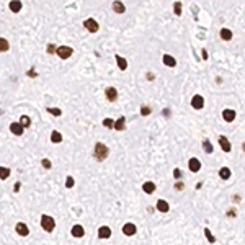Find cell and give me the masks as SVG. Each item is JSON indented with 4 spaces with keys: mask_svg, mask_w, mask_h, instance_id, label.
<instances>
[{
    "mask_svg": "<svg viewBox=\"0 0 245 245\" xmlns=\"http://www.w3.org/2000/svg\"><path fill=\"white\" fill-rule=\"evenodd\" d=\"M203 147H204V152H206V154L213 152V144H211L209 139H204V141H203Z\"/></svg>",
    "mask_w": 245,
    "mask_h": 245,
    "instance_id": "cell-27",
    "label": "cell"
},
{
    "mask_svg": "<svg viewBox=\"0 0 245 245\" xmlns=\"http://www.w3.org/2000/svg\"><path fill=\"white\" fill-rule=\"evenodd\" d=\"M70 234L74 237H83V234H85V230H83V227L80 226V224H75L72 227V230H70Z\"/></svg>",
    "mask_w": 245,
    "mask_h": 245,
    "instance_id": "cell-12",
    "label": "cell"
},
{
    "mask_svg": "<svg viewBox=\"0 0 245 245\" xmlns=\"http://www.w3.org/2000/svg\"><path fill=\"white\" fill-rule=\"evenodd\" d=\"M51 141H53L54 144H59V142H62L61 133H57V131H53V133H51Z\"/></svg>",
    "mask_w": 245,
    "mask_h": 245,
    "instance_id": "cell-23",
    "label": "cell"
},
{
    "mask_svg": "<svg viewBox=\"0 0 245 245\" xmlns=\"http://www.w3.org/2000/svg\"><path fill=\"white\" fill-rule=\"evenodd\" d=\"M28 75H30V77H36V72H35V69L28 70Z\"/></svg>",
    "mask_w": 245,
    "mask_h": 245,
    "instance_id": "cell-39",
    "label": "cell"
},
{
    "mask_svg": "<svg viewBox=\"0 0 245 245\" xmlns=\"http://www.w3.org/2000/svg\"><path fill=\"white\" fill-rule=\"evenodd\" d=\"M173 176H175V178H181V170L180 168H175L173 170Z\"/></svg>",
    "mask_w": 245,
    "mask_h": 245,
    "instance_id": "cell-36",
    "label": "cell"
},
{
    "mask_svg": "<svg viewBox=\"0 0 245 245\" xmlns=\"http://www.w3.org/2000/svg\"><path fill=\"white\" fill-rule=\"evenodd\" d=\"M183 186H185V185L181 183V181H178V183L175 185V188H176V190H178V191H181V190H183Z\"/></svg>",
    "mask_w": 245,
    "mask_h": 245,
    "instance_id": "cell-38",
    "label": "cell"
},
{
    "mask_svg": "<svg viewBox=\"0 0 245 245\" xmlns=\"http://www.w3.org/2000/svg\"><path fill=\"white\" fill-rule=\"evenodd\" d=\"M10 10H12V12H20L21 10V2L20 0H12V2H10Z\"/></svg>",
    "mask_w": 245,
    "mask_h": 245,
    "instance_id": "cell-21",
    "label": "cell"
},
{
    "mask_svg": "<svg viewBox=\"0 0 245 245\" xmlns=\"http://www.w3.org/2000/svg\"><path fill=\"white\" fill-rule=\"evenodd\" d=\"M191 106L195 108V110H201V108L204 106V98L201 95H195L191 100Z\"/></svg>",
    "mask_w": 245,
    "mask_h": 245,
    "instance_id": "cell-5",
    "label": "cell"
},
{
    "mask_svg": "<svg viewBox=\"0 0 245 245\" xmlns=\"http://www.w3.org/2000/svg\"><path fill=\"white\" fill-rule=\"evenodd\" d=\"M124 123H126V118H124V116H121V118L118 119V121H115V123H113V128H115L116 131H123L124 128H126V124H124Z\"/></svg>",
    "mask_w": 245,
    "mask_h": 245,
    "instance_id": "cell-16",
    "label": "cell"
},
{
    "mask_svg": "<svg viewBox=\"0 0 245 245\" xmlns=\"http://www.w3.org/2000/svg\"><path fill=\"white\" fill-rule=\"evenodd\" d=\"M113 123H115V121H113V119H110V118H105V119H103V126L108 128V129L113 128Z\"/></svg>",
    "mask_w": 245,
    "mask_h": 245,
    "instance_id": "cell-32",
    "label": "cell"
},
{
    "mask_svg": "<svg viewBox=\"0 0 245 245\" xmlns=\"http://www.w3.org/2000/svg\"><path fill=\"white\" fill-rule=\"evenodd\" d=\"M173 10H175V15L180 16V15H181V3H180V2H175V3H173Z\"/></svg>",
    "mask_w": 245,
    "mask_h": 245,
    "instance_id": "cell-30",
    "label": "cell"
},
{
    "mask_svg": "<svg viewBox=\"0 0 245 245\" xmlns=\"http://www.w3.org/2000/svg\"><path fill=\"white\" fill-rule=\"evenodd\" d=\"M234 216H235V211L230 209V211H229V218H234Z\"/></svg>",
    "mask_w": 245,
    "mask_h": 245,
    "instance_id": "cell-42",
    "label": "cell"
},
{
    "mask_svg": "<svg viewBox=\"0 0 245 245\" xmlns=\"http://www.w3.org/2000/svg\"><path fill=\"white\" fill-rule=\"evenodd\" d=\"M136 226L133 224V222H128V224H124V227H123V232H124V235H128V237H131V235H134L136 234Z\"/></svg>",
    "mask_w": 245,
    "mask_h": 245,
    "instance_id": "cell-6",
    "label": "cell"
},
{
    "mask_svg": "<svg viewBox=\"0 0 245 245\" xmlns=\"http://www.w3.org/2000/svg\"><path fill=\"white\" fill-rule=\"evenodd\" d=\"M8 48H10V44H8V41L5 38H0V53H5V51H8Z\"/></svg>",
    "mask_w": 245,
    "mask_h": 245,
    "instance_id": "cell-26",
    "label": "cell"
},
{
    "mask_svg": "<svg viewBox=\"0 0 245 245\" xmlns=\"http://www.w3.org/2000/svg\"><path fill=\"white\" fill-rule=\"evenodd\" d=\"M219 144H221V147H222L224 152H230V142L227 141L224 136H219Z\"/></svg>",
    "mask_w": 245,
    "mask_h": 245,
    "instance_id": "cell-14",
    "label": "cell"
},
{
    "mask_svg": "<svg viewBox=\"0 0 245 245\" xmlns=\"http://www.w3.org/2000/svg\"><path fill=\"white\" fill-rule=\"evenodd\" d=\"M219 176H221L222 180H227V178L230 176V170L227 168V167H222V168L219 170Z\"/></svg>",
    "mask_w": 245,
    "mask_h": 245,
    "instance_id": "cell-24",
    "label": "cell"
},
{
    "mask_svg": "<svg viewBox=\"0 0 245 245\" xmlns=\"http://www.w3.org/2000/svg\"><path fill=\"white\" fill-rule=\"evenodd\" d=\"M163 64L167 65V67H175V65H176V61H175L170 54H165V56H163Z\"/></svg>",
    "mask_w": 245,
    "mask_h": 245,
    "instance_id": "cell-19",
    "label": "cell"
},
{
    "mask_svg": "<svg viewBox=\"0 0 245 245\" xmlns=\"http://www.w3.org/2000/svg\"><path fill=\"white\" fill-rule=\"evenodd\" d=\"M8 176H10V168H7V167H0V178L5 180V178H8Z\"/></svg>",
    "mask_w": 245,
    "mask_h": 245,
    "instance_id": "cell-28",
    "label": "cell"
},
{
    "mask_svg": "<svg viewBox=\"0 0 245 245\" xmlns=\"http://www.w3.org/2000/svg\"><path fill=\"white\" fill-rule=\"evenodd\" d=\"M48 111L51 113V115H54V116H61L62 115V111L59 110V108H48Z\"/></svg>",
    "mask_w": 245,
    "mask_h": 245,
    "instance_id": "cell-31",
    "label": "cell"
},
{
    "mask_svg": "<svg viewBox=\"0 0 245 245\" xmlns=\"http://www.w3.org/2000/svg\"><path fill=\"white\" fill-rule=\"evenodd\" d=\"M111 235V229L108 226H101L98 230V239H108Z\"/></svg>",
    "mask_w": 245,
    "mask_h": 245,
    "instance_id": "cell-9",
    "label": "cell"
},
{
    "mask_svg": "<svg viewBox=\"0 0 245 245\" xmlns=\"http://www.w3.org/2000/svg\"><path fill=\"white\" fill-rule=\"evenodd\" d=\"M23 126H21L20 123H12V126H10V131H12V133L15 134V136H21L23 134Z\"/></svg>",
    "mask_w": 245,
    "mask_h": 245,
    "instance_id": "cell-13",
    "label": "cell"
},
{
    "mask_svg": "<svg viewBox=\"0 0 245 245\" xmlns=\"http://www.w3.org/2000/svg\"><path fill=\"white\" fill-rule=\"evenodd\" d=\"M16 232H18L21 237H26L28 234H30V229H28V226L25 222H18V224H16Z\"/></svg>",
    "mask_w": 245,
    "mask_h": 245,
    "instance_id": "cell-8",
    "label": "cell"
},
{
    "mask_svg": "<svg viewBox=\"0 0 245 245\" xmlns=\"http://www.w3.org/2000/svg\"><path fill=\"white\" fill-rule=\"evenodd\" d=\"M83 26L87 28V30L90 31V33H96L98 31V23L93 20V18H88V20H85L83 21Z\"/></svg>",
    "mask_w": 245,
    "mask_h": 245,
    "instance_id": "cell-4",
    "label": "cell"
},
{
    "mask_svg": "<svg viewBox=\"0 0 245 245\" xmlns=\"http://www.w3.org/2000/svg\"><path fill=\"white\" fill-rule=\"evenodd\" d=\"M142 190H144L147 195H152V193L155 191V185H154L152 181H146V183L142 185Z\"/></svg>",
    "mask_w": 245,
    "mask_h": 245,
    "instance_id": "cell-18",
    "label": "cell"
},
{
    "mask_svg": "<svg viewBox=\"0 0 245 245\" xmlns=\"http://www.w3.org/2000/svg\"><path fill=\"white\" fill-rule=\"evenodd\" d=\"M41 227H43L46 232H53L54 227H56V222H54V219L51 218V216L44 214L43 218H41Z\"/></svg>",
    "mask_w": 245,
    "mask_h": 245,
    "instance_id": "cell-2",
    "label": "cell"
},
{
    "mask_svg": "<svg viewBox=\"0 0 245 245\" xmlns=\"http://www.w3.org/2000/svg\"><path fill=\"white\" fill-rule=\"evenodd\" d=\"M203 59H204V61L208 59V51H206V49H203Z\"/></svg>",
    "mask_w": 245,
    "mask_h": 245,
    "instance_id": "cell-41",
    "label": "cell"
},
{
    "mask_svg": "<svg viewBox=\"0 0 245 245\" xmlns=\"http://www.w3.org/2000/svg\"><path fill=\"white\" fill-rule=\"evenodd\" d=\"M221 38L224 39V41H229V39H232V31L227 30V28H222L221 30Z\"/></svg>",
    "mask_w": 245,
    "mask_h": 245,
    "instance_id": "cell-22",
    "label": "cell"
},
{
    "mask_svg": "<svg viewBox=\"0 0 245 245\" xmlns=\"http://www.w3.org/2000/svg\"><path fill=\"white\" fill-rule=\"evenodd\" d=\"M48 53H51V54L56 53V46H54V44H49V46H48Z\"/></svg>",
    "mask_w": 245,
    "mask_h": 245,
    "instance_id": "cell-37",
    "label": "cell"
},
{
    "mask_svg": "<svg viewBox=\"0 0 245 245\" xmlns=\"http://www.w3.org/2000/svg\"><path fill=\"white\" fill-rule=\"evenodd\" d=\"M20 124L23 128H30V124H31V119H30V116H26V115H23L20 118Z\"/></svg>",
    "mask_w": 245,
    "mask_h": 245,
    "instance_id": "cell-25",
    "label": "cell"
},
{
    "mask_svg": "<svg viewBox=\"0 0 245 245\" xmlns=\"http://www.w3.org/2000/svg\"><path fill=\"white\" fill-rule=\"evenodd\" d=\"M93 155L98 162H103L105 158L108 157V147L103 144V142H96L95 144V150H93Z\"/></svg>",
    "mask_w": 245,
    "mask_h": 245,
    "instance_id": "cell-1",
    "label": "cell"
},
{
    "mask_svg": "<svg viewBox=\"0 0 245 245\" xmlns=\"http://www.w3.org/2000/svg\"><path fill=\"white\" fill-rule=\"evenodd\" d=\"M65 186H67V188H72V186H74V178H72V176H67V180H65Z\"/></svg>",
    "mask_w": 245,
    "mask_h": 245,
    "instance_id": "cell-34",
    "label": "cell"
},
{
    "mask_svg": "<svg viewBox=\"0 0 245 245\" xmlns=\"http://www.w3.org/2000/svg\"><path fill=\"white\" fill-rule=\"evenodd\" d=\"M157 209L160 211V213H168L170 206H168V203L165 201V199H158L157 201Z\"/></svg>",
    "mask_w": 245,
    "mask_h": 245,
    "instance_id": "cell-15",
    "label": "cell"
},
{
    "mask_svg": "<svg viewBox=\"0 0 245 245\" xmlns=\"http://www.w3.org/2000/svg\"><path fill=\"white\" fill-rule=\"evenodd\" d=\"M56 53H57V56L61 59H69L70 56H72V48H69V46H59V48H56Z\"/></svg>",
    "mask_w": 245,
    "mask_h": 245,
    "instance_id": "cell-3",
    "label": "cell"
},
{
    "mask_svg": "<svg viewBox=\"0 0 245 245\" xmlns=\"http://www.w3.org/2000/svg\"><path fill=\"white\" fill-rule=\"evenodd\" d=\"M113 10H115L116 13H124V12H126V7H124L123 2L116 0V2H113Z\"/></svg>",
    "mask_w": 245,
    "mask_h": 245,
    "instance_id": "cell-17",
    "label": "cell"
},
{
    "mask_svg": "<svg viewBox=\"0 0 245 245\" xmlns=\"http://www.w3.org/2000/svg\"><path fill=\"white\" fill-rule=\"evenodd\" d=\"M116 62H118V67H119L121 70H126V69H128V62H126V59L121 57L119 54L116 56Z\"/></svg>",
    "mask_w": 245,
    "mask_h": 245,
    "instance_id": "cell-20",
    "label": "cell"
},
{
    "mask_svg": "<svg viewBox=\"0 0 245 245\" xmlns=\"http://www.w3.org/2000/svg\"><path fill=\"white\" fill-rule=\"evenodd\" d=\"M43 167L44 168H51V160L49 158H43Z\"/></svg>",
    "mask_w": 245,
    "mask_h": 245,
    "instance_id": "cell-35",
    "label": "cell"
},
{
    "mask_svg": "<svg viewBox=\"0 0 245 245\" xmlns=\"http://www.w3.org/2000/svg\"><path fill=\"white\" fill-rule=\"evenodd\" d=\"M141 115H142V116H147V115H150V108L144 105V106L141 108Z\"/></svg>",
    "mask_w": 245,
    "mask_h": 245,
    "instance_id": "cell-33",
    "label": "cell"
},
{
    "mask_svg": "<svg viewBox=\"0 0 245 245\" xmlns=\"http://www.w3.org/2000/svg\"><path fill=\"white\" fill-rule=\"evenodd\" d=\"M204 235H206L208 242H211V243H214V242H216V239H214L213 234H211V230H209V229H204Z\"/></svg>",
    "mask_w": 245,
    "mask_h": 245,
    "instance_id": "cell-29",
    "label": "cell"
},
{
    "mask_svg": "<svg viewBox=\"0 0 245 245\" xmlns=\"http://www.w3.org/2000/svg\"><path fill=\"white\" fill-rule=\"evenodd\" d=\"M105 93H106V98L110 100V101H115V100L118 98V90L113 88V87H108Z\"/></svg>",
    "mask_w": 245,
    "mask_h": 245,
    "instance_id": "cell-10",
    "label": "cell"
},
{
    "mask_svg": "<svg viewBox=\"0 0 245 245\" xmlns=\"http://www.w3.org/2000/svg\"><path fill=\"white\" fill-rule=\"evenodd\" d=\"M222 118H224L227 123H232L234 119H235V111L234 110H224L222 111Z\"/></svg>",
    "mask_w": 245,
    "mask_h": 245,
    "instance_id": "cell-11",
    "label": "cell"
},
{
    "mask_svg": "<svg viewBox=\"0 0 245 245\" xmlns=\"http://www.w3.org/2000/svg\"><path fill=\"white\" fill-rule=\"evenodd\" d=\"M20 186H21L20 183H15V185H13V190H15V191H20Z\"/></svg>",
    "mask_w": 245,
    "mask_h": 245,
    "instance_id": "cell-40",
    "label": "cell"
},
{
    "mask_svg": "<svg viewBox=\"0 0 245 245\" xmlns=\"http://www.w3.org/2000/svg\"><path fill=\"white\" fill-rule=\"evenodd\" d=\"M188 167H190L191 172H199V168H201V162H199L196 157H193V158H190V162H188Z\"/></svg>",
    "mask_w": 245,
    "mask_h": 245,
    "instance_id": "cell-7",
    "label": "cell"
}]
</instances>
